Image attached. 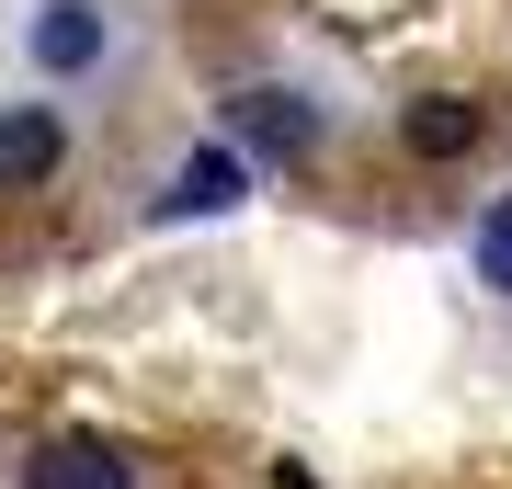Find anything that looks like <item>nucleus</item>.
<instances>
[{"label": "nucleus", "mask_w": 512, "mask_h": 489, "mask_svg": "<svg viewBox=\"0 0 512 489\" xmlns=\"http://www.w3.org/2000/svg\"><path fill=\"white\" fill-rule=\"evenodd\" d=\"M23 489H137V455L126 444H80V433H57V444H23Z\"/></svg>", "instance_id": "2"}, {"label": "nucleus", "mask_w": 512, "mask_h": 489, "mask_svg": "<svg viewBox=\"0 0 512 489\" xmlns=\"http://www.w3.org/2000/svg\"><path fill=\"white\" fill-rule=\"evenodd\" d=\"M478 285L512 296V194H490V217H478Z\"/></svg>", "instance_id": "7"}, {"label": "nucleus", "mask_w": 512, "mask_h": 489, "mask_svg": "<svg viewBox=\"0 0 512 489\" xmlns=\"http://www.w3.org/2000/svg\"><path fill=\"white\" fill-rule=\"evenodd\" d=\"M467 148H478V103H456V91L410 103V160H467Z\"/></svg>", "instance_id": "6"}, {"label": "nucleus", "mask_w": 512, "mask_h": 489, "mask_svg": "<svg viewBox=\"0 0 512 489\" xmlns=\"http://www.w3.org/2000/svg\"><path fill=\"white\" fill-rule=\"evenodd\" d=\"M57 160H69V126H57V103H12V114H0V194L46 182Z\"/></svg>", "instance_id": "4"}, {"label": "nucleus", "mask_w": 512, "mask_h": 489, "mask_svg": "<svg viewBox=\"0 0 512 489\" xmlns=\"http://www.w3.org/2000/svg\"><path fill=\"white\" fill-rule=\"evenodd\" d=\"M228 205H251V160L205 137L194 160H183V171L160 182V205H148V217H171V228H183V217H228Z\"/></svg>", "instance_id": "1"}, {"label": "nucleus", "mask_w": 512, "mask_h": 489, "mask_svg": "<svg viewBox=\"0 0 512 489\" xmlns=\"http://www.w3.org/2000/svg\"><path fill=\"white\" fill-rule=\"evenodd\" d=\"M228 126L251 148H274V160H308V148H319V103H296V91H239Z\"/></svg>", "instance_id": "5"}, {"label": "nucleus", "mask_w": 512, "mask_h": 489, "mask_svg": "<svg viewBox=\"0 0 512 489\" xmlns=\"http://www.w3.org/2000/svg\"><path fill=\"white\" fill-rule=\"evenodd\" d=\"M23 57H35L46 80H80V69H103V12H92V0H46V12L23 23Z\"/></svg>", "instance_id": "3"}]
</instances>
